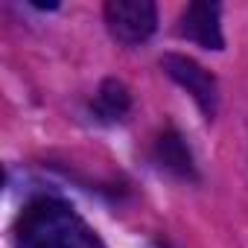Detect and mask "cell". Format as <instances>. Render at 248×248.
<instances>
[{"label":"cell","instance_id":"obj_1","mask_svg":"<svg viewBox=\"0 0 248 248\" xmlns=\"http://www.w3.org/2000/svg\"><path fill=\"white\" fill-rule=\"evenodd\" d=\"M18 242L21 248H96L82 219L53 199H38L21 213Z\"/></svg>","mask_w":248,"mask_h":248},{"label":"cell","instance_id":"obj_2","mask_svg":"<svg viewBox=\"0 0 248 248\" xmlns=\"http://www.w3.org/2000/svg\"><path fill=\"white\" fill-rule=\"evenodd\" d=\"M105 24L120 44H143L158 30V9L152 0H108Z\"/></svg>","mask_w":248,"mask_h":248},{"label":"cell","instance_id":"obj_3","mask_svg":"<svg viewBox=\"0 0 248 248\" xmlns=\"http://www.w3.org/2000/svg\"><path fill=\"white\" fill-rule=\"evenodd\" d=\"M161 67H164V73H167L172 82H178V85L196 99V105L202 108V114H204L207 120H213V114H216V108H219V88H216L213 73L204 70L199 62H193V59H187V56H178V53H167V56L161 59Z\"/></svg>","mask_w":248,"mask_h":248},{"label":"cell","instance_id":"obj_4","mask_svg":"<svg viewBox=\"0 0 248 248\" xmlns=\"http://www.w3.org/2000/svg\"><path fill=\"white\" fill-rule=\"evenodd\" d=\"M219 3H207V0H199V3H190L181 15L178 24V35L196 41L204 50H222L225 38H222V24H219Z\"/></svg>","mask_w":248,"mask_h":248},{"label":"cell","instance_id":"obj_5","mask_svg":"<svg viewBox=\"0 0 248 248\" xmlns=\"http://www.w3.org/2000/svg\"><path fill=\"white\" fill-rule=\"evenodd\" d=\"M155 158L164 170L181 175V178H193L196 175V167H193V155L187 149V143L181 140L178 132H164L158 140H155Z\"/></svg>","mask_w":248,"mask_h":248},{"label":"cell","instance_id":"obj_6","mask_svg":"<svg viewBox=\"0 0 248 248\" xmlns=\"http://www.w3.org/2000/svg\"><path fill=\"white\" fill-rule=\"evenodd\" d=\"M132 108V93L120 79H105L96 91V111L102 120H120Z\"/></svg>","mask_w":248,"mask_h":248}]
</instances>
